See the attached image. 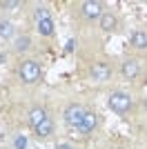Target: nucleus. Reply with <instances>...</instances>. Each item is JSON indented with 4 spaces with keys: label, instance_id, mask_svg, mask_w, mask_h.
<instances>
[{
    "label": "nucleus",
    "instance_id": "nucleus-7",
    "mask_svg": "<svg viewBox=\"0 0 147 149\" xmlns=\"http://www.w3.org/2000/svg\"><path fill=\"white\" fill-rule=\"evenodd\" d=\"M98 125H100V118H98V113L89 109V111L85 113V118L80 120V125L76 127V131H78V134H83V136H92L94 131L98 129Z\"/></svg>",
    "mask_w": 147,
    "mask_h": 149
},
{
    "label": "nucleus",
    "instance_id": "nucleus-9",
    "mask_svg": "<svg viewBox=\"0 0 147 149\" xmlns=\"http://www.w3.org/2000/svg\"><path fill=\"white\" fill-rule=\"evenodd\" d=\"M31 47H34V38H31L29 33H18V36L11 40V51H13V54H18V56L29 54Z\"/></svg>",
    "mask_w": 147,
    "mask_h": 149
},
{
    "label": "nucleus",
    "instance_id": "nucleus-3",
    "mask_svg": "<svg viewBox=\"0 0 147 149\" xmlns=\"http://www.w3.org/2000/svg\"><path fill=\"white\" fill-rule=\"evenodd\" d=\"M89 80L94 85H105V82L111 80V76H114V67H111L109 60H96L92 62V67H89Z\"/></svg>",
    "mask_w": 147,
    "mask_h": 149
},
{
    "label": "nucleus",
    "instance_id": "nucleus-2",
    "mask_svg": "<svg viewBox=\"0 0 147 149\" xmlns=\"http://www.w3.org/2000/svg\"><path fill=\"white\" fill-rule=\"evenodd\" d=\"M18 78L22 85H36L43 78V65L36 58H27L18 65Z\"/></svg>",
    "mask_w": 147,
    "mask_h": 149
},
{
    "label": "nucleus",
    "instance_id": "nucleus-15",
    "mask_svg": "<svg viewBox=\"0 0 147 149\" xmlns=\"http://www.w3.org/2000/svg\"><path fill=\"white\" fill-rule=\"evenodd\" d=\"M43 20H51V9L49 5H36L34 7V22H43Z\"/></svg>",
    "mask_w": 147,
    "mask_h": 149
},
{
    "label": "nucleus",
    "instance_id": "nucleus-18",
    "mask_svg": "<svg viewBox=\"0 0 147 149\" xmlns=\"http://www.w3.org/2000/svg\"><path fill=\"white\" fill-rule=\"evenodd\" d=\"M54 149H76V145H74V143H67V140H62V143H56Z\"/></svg>",
    "mask_w": 147,
    "mask_h": 149
},
{
    "label": "nucleus",
    "instance_id": "nucleus-19",
    "mask_svg": "<svg viewBox=\"0 0 147 149\" xmlns=\"http://www.w3.org/2000/svg\"><path fill=\"white\" fill-rule=\"evenodd\" d=\"M76 45H78L76 40H67V45H65V51H67V54H69V51H74V49H76Z\"/></svg>",
    "mask_w": 147,
    "mask_h": 149
},
{
    "label": "nucleus",
    "instance_id": "nucleus-16",
    "mask_svg": "<svg viewBox=\"0 0 147 149\" xmlns=\"http://www.w3.org/2000/svg\"><path fill=\"white\" fill-rule=\"evenodd\" d=\"M27 145H29V140H27V136H24L22 131L11 134V138H9V149H27Z\"/></svg>",
    "mask_w": 147,
    "mask_h": 149
},
{
    "label": "nucleus",
    "instance_id": "nucleus-17",
    "mask_svg": "<svg viewBox=\"0 0 147 149\" xmlns=\"http://www.w3.org/2000/svg\"><path fill=\"white\" fill-rule=\"evenodd\" d=\"M24 2L22 0H5V2H0V9H5V11H16V9H22Z\"/></svg>",
    "mask_w": 147,
    "mask_h": 149
},
{
    "label": "nucleus",
    "instance_id": "nucleus-14",
    "mask_svg": "<svg viewBox=\"0 0 147 149\" xmlns=\"http://www.w3.org/2000/svg\"><path fill=\"white\" fill-rule=\"evenodd\" d=\"M36 31H38L43 38H51V36L56 33V22H54V18H51V20H43V22H36Z\"/></svg>",
    "mask_w": 147,
    "mask_h": 149
},
{
    "label": "nucleus",
    "instance_id": "nucleus-6",
    "mask_svg": "<svg viewBox=\"0 0 147 149\" xmlns=\"http://www.w3.org/2000/svg\"><path fill=\"white\" fill-rule=\"evenodd\" d=\"M141 71H143V62L134 56H127L120 62V76L125 80H136L141 76Z\"/></svg>",
    "mask_w": 147,
    "mask_h": 149
},
{
    "label": "nucleus",
    "instance_id": "nucleus-5",
    "mask_svg": "<svg viewBox=\"0 0 147 149\" xmlns=\"http://www.w3.org/2000/svg\"><path fill=\"white\" fill-rule=\"evenodd\" d=\"M89 111L85 105H80V102H71V105H67L65 107V111H62V118H65V123L69 125V127H78L80 125V120L85 118V113Z\"/></svg>",
    "mask_w": 147,
    "mask_h": 149
},
{
    "label": "nucleus",
    "instance_id": "nucleus-11",
    "mask_svg": "<svg viewBox=\"0 0 147 149\" xmlns=\"http://www.w3.org/2000/svg\"><path fill=\"white\" fill-rule=\"evenodd\" d=\"M129 45L136 51H147V31L145 29H134L129 36Z\"/></svg>",
    "mask_w": 147,
    "mask_h": 149
},
{
    "label": "nucleus",
    "instance_id": "nucleus-13",
    "mask_svg": "<svg viewBox=\"0 0 147 149\" xmlns=\"http://www.w3.org/2000/svg\"><path fill=\"white\" fill-rule=\"evenodd\" d=\"M16 36H18L16 33V25L9 18H0V38L2 40H13Z\"/></svg>",
    "mask_w": 147,
    "mask_h": 149
},
{
    "label": "nucleus",
    "instance_id": "nucleus-10",
    "mask_svg": "<svg viewBox=\"0 0 147 149\" xmlns=\"http://www.w3.org/2000/svg\"><path fill=\"white\" fill-rule=\"evenodd\" d=\"M34 134H36L38 140H49V138L56 134V123H54V118H51V116H47V118L38 125L36 129H34Z\"/></svg>",
    "mask_w": 147,
    "mask_h": 149
},
{
    "label": "nucleus",
    "instance_id": "nucleus-20",
    "mask_svg": "<svg viewBox=\"0 0 147 149\" xmlns=\"http://www.w3.org/2000/svg\"><path fill=\"white\" fill-rule=\"evenodd\" d=\"M109 149H125V147H109Z\"/></svg>",
    "mask_w": 147,
    "mask_h": 149
},
{
    "label": "nucleus",
    "instance_id": "nucleus-1",
    "mask_svg": "<svg viewBox=\"0 0 147 149\" xmlns=\"http://www.w3.org/2000/svg\"><path fill=\"white\" fill-rule=\"evenodd\" d=\"M107 107L116 116H127L134 109V98H132V93L123 91V89H116V91H111L107 96Z\"/></svg>",
    "mask_w": 147,
    "mask_h": 149
},
{
    "label": "nucleus",
    "instance_id": "nucleus-12",
    "mask_svg": "<svg viewBox=\"0 0 147 149\" xmlns=\"http://www.w3.org/2000/svg\"><path fill=\"white\" fill-rule=\"evenodd\" d=\"M45 118H47V111H45V107H31L29 113H27V123H29L31 129H36V127L43 123Z\"/></svg>",
    "mask_w": 147,
    "mask_h": 149
},
{
    "label": "nucleus",
    "instance_id": "nucleus-8",
    "mask_svg": "<svg viewBox=\"0 0 147 149\" xmlns=\"http://www.w3.org/2000/svg\"><path fill=\"white\" fill-rule=\"evenodd\" d=\"M118 27H120V20H118V16L114 11H109V9L98 20V29L103 31V33H114V31H118Z\"/></svg>",
    "mask_w": 147,
    "mask_h": 149
},
{
    "label": "nucleus",
    "instance_id": "nucleus-4",
    "mask_svg": "<svg viewBox=\"0 0 147 149\" xmlns=\"http://www.w3.org/2000/svg\"><path fill=\"white\" fill-rule=\"evenodd\" d=\"M78 9H80V16H83L87 22H98L100 16L107 11V5L100 2V0H85V2L78 5Z\"/></svg>",
    "mask_w": 147,
    "mask_h": 149
}]
</instances>
